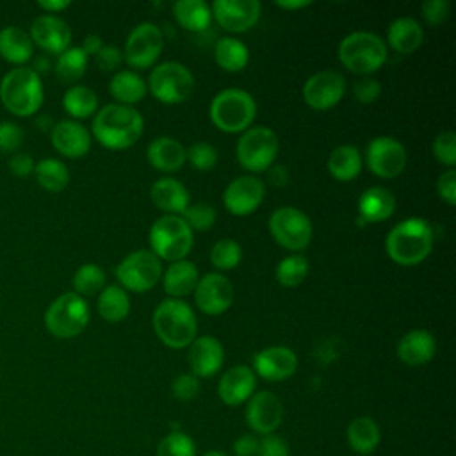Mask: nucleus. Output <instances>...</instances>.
I'll return each mask as SVG.
<instances>
[{"label":"nucleus","instance_id":"nucleus-36","mask_svg":"<svg viewBox=\"0 0 456 456\" xmlns=\"http://www.w3.org/2000/svg\"><path fill=\"white\" fill-rule=\"evenodd\" d=\"M214 59L223 69L235 73L246 68L249 61V50L237 37L224 36V37H219L214 46Z\"/></svg>","mask_w":456,"mask_h":456},{"label":"nucleus","instance_id":"nucleus-50","mask_svg":"<svg viewBox=\"0 0 456 456\" xmlns=\"http://www.w3.org/2000/svg\"><path fill=\"white\" fill-rule=\"evenodd\" d=\"M422 18L428 25H440L449 16V2L447 0H426L420 7Z\"/></svg>","mask_w":456,"mask_h":456},{"label":"nucleus","instance_id":"nucleus-53","mask_svg":"<svg viewBox=\"0 0 456 456\" xmlns=\"http://www.w3.org/2000/svg\"><path fill=\"white\" fill-rule=\"evenodd\" d=\"M436 192L447 205H456V169L449 167L436 180Z\"/></svg>","mask_w":456,"mask_h":456},{"label":"nucleus","instance_id":"nucleus-57","mask_svg":"<svg viewBox=\"0 0 456 456\" xmlns=\"http://www.w3.org/2000/svg\"><path fill=\"white\" fill-rule=\"evenodd\" d=\"M102 46H103V41H102L100 36H96V34H87V36L84 37L80 48L86 52V55H96Z\"/></svg>","mask_w":456,"mask_h":456},{"label":"nucleus","instance_id":"nucleus-38","mask_svg":"<svg viewBox=\"0 0 456 456\" xmlns=\"http://www.w3.org/2000/svg\"><path fill=\"white\" fill-rule=\"evenodd\" d=\"M62 107L73 118L84 119V118H89L91 114H96L98 96L87 86H71L66 89L62 96Z\"/></svg>","mask_w":456,"mask_h":456},{"label":"nucleus","instance_id":"nucleus-12","mask_svg":"<svg viewBox=\"0 0 456 456\" xmlns=\"http://www.w3.org/2000/svg\"><path fill=\"white\" fill-rule=\"evenodd\" d=\"M269 232L273 239L285 249H305L314 235L310 217L296 207H280L269 217Z\"/></svg>","mask_w":456,"mask_h":456},{"label":"nucleus","instance_id":"nucleus-8","mask_svg":"<svg viewBox=\"0 0 456 456\" xmlns=\"http://www.w3.org/2000/svg\"><path fill=\"white\" fill-rule=\"evenodd\" d=\"M89 322V305L77 292L55 297L45 312V326L57 338H71L84 331Z\"/></svg>","mask_w":456,"mask_h":456},{"label":"nucleus","instance_id":"nucleus-40","mask_svg":"<svg viewBox=\"0 0 456 456\" xmlns=\"http://www.w3.org/2000/svg\"><path fill=\"white\" fill-rule=\"evenodd\" d=\"M87 68V55L80 46H69L59 53L55 62V75L64 84L77 82Z\"/></svg>","mask_w":456,"mask_h":456},{"label":"nucleus","instance_id":"nucleus-10","mask_svg":"<svg viewBox=\"0 0 456 456\" xmlns=\"http://www.w3.org/2000/svg\"><path fill=\"white\" fill-rule=\"evenodd\" d=\"M235 155L244 169L253 173L267 171L278 155V137L269 126H249L239 137Z\"/></svg>","mask_w":456,"mask_h":456},{"label":"nucleus","instance_id":"nucleus-35","mask_svg":"<svg viewBox=\"0 0 456 456\" xmlns=\"http://www.w3.org/2000/svg\"><path fill=\"white\" fill-rule=\"evenodd\" d=\"M173 14L191 32H201L212 21L210 5L205 0H178L173 4Z\"/></svg>","mask_w":456,"mask_h":456},{"label":"nucleus","instance_id":"nucleus-25","mask_svg":"<svg viewBox=\"0 0 456 456\" xmlns=\"http://www.w3.org/2000/svg\"><path fill=\"white\" fill-rule=\"evenodd\" d=\"M436 353V340L426 330H410L397 342V356L410 367L428 363Z\"/></svg>","mask_w":456,"mask_h":456},{"label":"nucleus","instance_id":"nucleus-27","mask_svg":"<svg viewBox=\"0 0 456 456\" xmlns=\"http://www.w3.org/2000/svg\"><path fill=\"white\" fill-rule=\"evenodd\" d=\"M150 198L157 208L175 216L183 214L189 205L187 187L173 176H162L155 180L150 189Z\"/></svg>","mask_w":456,"mask_h":456},{"label":"nucleus","instance_id":"nucleus-15","mask_svg":"<svg viewBox=\"0 0 456 456\" xmlns=\"http://www.w3.org/2000/svg\"><path fill=\"white\" fill-rule=\"evenodd\" d=\"M192 292L196 306L207 315H221L233 303V285L221 273L203 274Z\"/></svg>","mask_w":456,"mask_h":456},{"label":"nucleus","instance_id":"nucleus-41","mask_svg":"<svg viewBox=\"0 0 456 456\" xmlns=\"http://www.w3.org/2000/svg\"><path fill=\"white\" fill-rule=\"evenodd\" d=\"M308 260L299 255V253H292L285 258H281L276 265V280L280 285L292 289L297 287L308 274Z\"/></svg>","mask_w":456,"mask_h":456},{"label":"nucleus","instance_id":"nucleus-34","mask_svg":"<svg viewBox=\"0 0 456 456\" xmlns=\"http://www.w3.org/2000/svg\"><path fill=\"white\" fill-rule=\"evenodd\" d=\"M381 440L379 426L370 417H356L347 426V442L351 449L362 456L370 454Z\"/></svg>","mask_w":456,"mask_h":456},{"label":"nucleus","instance_id":"nucleus-49","mask_svg":"<svg viewBox=\"0 0 456 456\" xmlns=\"http://www.w3.org/2000/svg\"><path fill=\"white\" fill-rule=\"evenodd\" d=\"M23 141V130L12 121L0 123V151L12 153L20 148Z\"/></svg>","mask_w":456,"mask_h":456},{"label":"nucleus","instance_id":"nucleus-7","mask_svg":"<svg viewBox=\"0 0 456 456\" xmlns=\"http://www.w3.org/2000/svg\"><path fill=\"white\" fill-rule=\"evenodd\" d=\"M148 239H150L151 251L160 260H167V262H176L185 258L194 242L192 230L189 228L185 219L175 214H166L155 219L150 228Z\"/></svg>","mask_w":456,"mask_h":456},{"label":"nucleus","instance_id":"nucleus-37","mask_svg":"<svg viewBox=\"0 0 456 456\" xmlns=\"http://www.w3.org/2000/svg\"><path fill=\"white\" fill-rule=\"evenodd\" d=\"M98 312L109 322L123 321L130 312V297L119 285H105L98 296Z\"/></svg>","mask_w":456,"mask_h":456},{"label":"nucleus","instance_id":"nucleus-9","mask_svg":"<svg viewBox=\"0 0 456 456\" xmlns=\"http://www.w3.org/2000/svg\"><path fill=\"white\" fill-rule=\"evenodd\" d=\"M146 87L162 103H182L194 91V75L185 64L166 61L151 69Z\"/></svg>","mask_w":456,"mask_h":456},{"label":"nucleus","instance_id":"nucleus-21","mask_svg":"<svg viewBox=\"0 0 456 456\" xmlns=\"http://www.w3.org/2000/svg\"><path fill=\"white\" fill-rule=\"evenodd\" d=\"M30 39L39 48L50 53H62L69 48L71 28L69 25L55 14H41L30 25Z\"/></svg>","mask_w":456,"mask_h":456},{"label":"nucleus","instance_id":"nucleus-26","mask_svg":"<svg viewBox=\"0 0 456 456\" xmlns=\"http://www.w3.org/2000/svg\"><path fill=\"white\" fill-rule=\"evenodd\" d=\"M395 210V196L387 187H369L358 198V223H379Z\"/></svg>","mask_w":456,"mask_h":456},{"label":"nucleus","instance_id":"nucleus-17","mask_svg":"<svg viewBox=\"0 0 456 456\" xmlns=\"http://www.w3.org/2000/svg\"><path fill=\"white\" fill-rule=\"evenodd\" d=\"M265 196L264 182L255 175H242L232 180L223 191V203L233 216L255 212Z\"/></svg>","mask_w":456,"mask_h":456},{"label":"nucleus","instance_id":"nucleus-56","mask_svg":"<svg viewBox=\"0 0 456 456\" xmlns=\"http://www.w3.org/2000/svg\"><path fill=\"white\" fill-rule=\"evenodd\" d=\"M258 452V438L255 435H240L233 442L235 456H256Z\"/></svg>","mask_w":456,"mask_h":456},{"label":"nucleus","instance_id":"nucleus-39","mask_svg":"<svg viewBox=\"0 0 456 456\" xmlns=\"http://www.w3.org/2000/svg\"><path fill=\"white\" fill-rule=\"evenodd\" d=\"M37 183L50 192H61L69 183V171L64 162L57 159H41L34 166Z\"/></svg>","mask_w":456,"mask_h":456},{"label":"nucleus","instance_id":"nucleus-43","mask_svg":"<svg viewBox=\"0 0 456 456\" xmlns=\"http://www.w3.org/2000/svg\"><path fill=\"white\" fill-rule=\"evenodd\" d=\"M242 248L235 239H219L210 249V262L219 271H228L239 265Z\"/></svg>","mask_w":456,"mask_h":456},{"label":"nucleus","instance_id":"nucleus-42","mask_svg":"<svg viewBox=\"0 0 456 456\" xmlns=\"http://www.w3.org/2000/svg\"><path fill=\"white\" fill-rule=\"evenodd\" d=\"M73 287L78 296H93L105 287V273L96 264H82L73 274Z\"/></svg>","mask_w":456,"mask_h":456},{"label":"nucleus","instance_id":"nucleus-4","mask_svg":"<svg viewBox=\"0 0 456 456\" xmlns=\"http://www.w3.org/2000/svg\"><path fill=\"white\" fill-rule=\"evenodd\" d=\"M43 82L34 68L18 66L7 71L0 82L2 105L14 116L28 118L43 105Z\"/></svg>","mask_w":456,"mask_h":456},{"label":"nucleus","instance_id":"nucleus-18","mask_svg":"<svg viewBox=\"0 0 456 456\" xmlns=\"http://www.w3.org/2000/svg\"><path fill=\"white\" fill-rule=\"evenodd\" d=\"M283 420V404L280 397L269 390L255 392L248 399L246 422L258 435L274 433Z\"/></svg>","mask_w":456,"mask_h":456},{"label":"nucleus","instance_id":"nucleus-54","mask_svg":"<svg viewBox=\"0 0 456 456\" xmlns=\"http://www.w3.org/2000/svg\"><path fill=\"white\" fill-rule=\"evenodd\" d=\"M121 61H123V52L112 45L102 46L100 52L94 55V62L102 71H112L121 64Z\"/></svg>","mask_w":456,"mask_h":456},{"label":"nucleus","instance_id":"nucleus-1","mask_svg":"<svg viewBox=\"0 0 456 456\" xmlns=\"http://www.w3.org/2000/svg\"><path fill=\"white\" fill-rule=\"evenodd\" d=\"M93 135L109 150L134 146L144 130L142 114L130 105L107 103L93 118Z\"/></svg>","mask_w":456,"mask_h":456},{"label":"nucleus","instance_id":"nucleus-58","mask_svg":"<svg viewBox=\"0 0 456 456\" xmlns=\"http://www.w3.org/2000/svg\"><path fill=\"white\" fill-rule=\"evenodd\" d=\"M69 0H39L37 5L41 9H45L48 14H55L59 11H64L66 7H69Z\"/></svg>","mask_w":456,"mask_h":456},{"label":"nucleus","instance_id":"nucleus-44","mask_svg":"<svg viewBox=\"0 0 456 456\" xmlns=\"http://www.w3.org/2000/svg\"><path fill=\"white\" fill-rule=\"evenodd\" d=\"M157 456H196V445L183 431H171L160 440Z\"/></svg>","mask_w":456,"mask_h":456},{"label":"nucleus","instance_id":"nucleus-16","mask_svg":"<svg viewBox=\"0 0 456 456\" xmlns=\"http://www.w3.org/2000/svg\"><path fill=\"white\" fill-rule=\"evenodd\" d=\"M346 93V78L335 69H322L310 75L303 86L305 102L315 110L337 105Z\"/></svg>","mask_w":456,"mask_h":456},{"label":"nucleus","instance_id":"nucleus-13","mask_svg":"<svg viewBox=\"0 0 456 456\" xmlns=\"http://www.w3.org/2000/svg\"><path fill=\"white\" fill-rule=\"evenodd\" d=\"M162 48H164L162 30L151 21H142L130 30L123 48V61H126L128 66L137 69L150 68L157 62Z\"/></svg>","mask_w":456,"mask_h":456},{"label":"nucleus","instance_id":"nucleus-45","mask_svg":"<svg viewBox=\"0 0 456 456\" xmlns=\"http://www.w3.org/2000/svg\"><path fill=\"white\" fill-rule=\"evenodd\" d=\"M182 217L185 219V223L189 224L191 230L207 232L216 221V208L205 201H198L192 205L189 203L187 208L183 210Z\"/></svg>","mask_w":456,"mask_h":456},{"label":"nucleus","instance_id":"nucleus-23","mask_svg":"<svg viewBox=\"0 0 456 456\" xmlns=\"http://www.w3.org/2000/svg\"><path fill=\"white\" fill-rule=\"evenodd\" d=\"M50 139L53 148L69 159L84 157L91 148V134L89 130L73 119H62L52 126Z\"/></svg>","mask_w":456,"mask_h":456},{"label":"nucleus","instance_id":"nucleus-3","mask_svg":"<svg viewBox=\"0 0 456 456\" xmlns=\"http://www.w3.org/2000/svg\"><path fill=\"white\" fill-rule=\"evenodd\" d=\"M151 322L160 342L171 349L189 347L198 337L196 314L182 299H162L153 310Z\"/></svg>","mask_w":456,"mask_h":456},{"label":"nucleus","instance_id":"nucleus-24","mask_svg":"<svg viewBox=\"0 0 456 456\" xmlns=\"http://www.w3.org/2000/svg\"><path fill=\"white\" fill-rule=\"evenodd\" d=\"M255 387L256 376L253 369L248 365H233L221 376L217 394L224 404L239 406L255 394Z\"/></svg>","mask_w":456,"mask_h":456},{"label":"nucleus","instance_id":"nucleus-55","mask_svg":"<svg viewBox=\"0 0 456 456\" xmlns=\"http://www.w3.org/2000/svg\"><path fill=\"white\" fill-rule=\"evenodd\" d=\"M34 159L30 153H14L9 162H7V167L9 171L14 175V176H20V178H25L28 176L30 173H34Z\"/></svg>","mask_w":456,"mask_h":456},{"label":"nucleus","instance_id":"nucleus-29","mask_svg":"<svg viewBox=\"0 0 456 456\" xmlns=\"http://www.w3.org/2000/svg\"><path fill=\"white\" fill-rule=\"evenodd\" d=\"M200 280V273L194 262L182 258L176 262H171L169 267L162 274L164 290L169 297H183L191 294Z\"/></svg>","mask_w":456,"mask_h":456},{"label":"nucleus","instance_id":"nucleus-46","mask_svg":"<svg viewBox=\"0 0 456 456\" xmlns=\"http://www.w3.org/2000/svg\"><path fill=\"white\" fill-rule=\"evenodd\" d=\"M185 151H187V160L198 171H208L217 164V150L205 141L192 142Z\"/></svg>","mask_w":456,"mask_h":456},{"label":"nucleus","instance_id":"nucleus-20","mask_svg":"<svg viewBox=\"0 0 456 456\" xmlns=\"http://www.w3.org/2000/svg\"><path fill=\"white\" fill-rule=\"evenodd\" d=\"M296 369L297 356L285 346H271L253 356V372L265 381H283L290 378Z\"/></svg>","mask_w":456,"mask_h":456},{"label":"nucleus","instance_id":"nucleus-32","mask_svg":"<svg viewBox=\"0 0 456 456\" xmlns=\"http://www.w3.org/2000/svg\"><path fill=\"white\" fill-rule=\"evenodd\" d=\"M328 171L340 182L354 180L362 171V155L353 144H340L331 150L328 157Z\"/></svg>","mask_w":456,"mask_h":456},{"label":"nucleus","instance_id":"nucleus-28","mask_svg":"<svg viewBox=\"0 0 456 456\" xmlns=\"http://www.w3.org/2000/svg\"><path fill=\"white\" fill-rule=\"evenodd\" d=\"M148 160L150 164L164 173H173L178 171L185 160H187V151L183 148V144L169 135H162L157 137L150 142L148 146Z\"/></svg>","mask_w":456,"mask_h":456},{"label":"nucleus","instance_id":"nucleus-47","mask_svg":"<svg viewBox=\"0 0 456 456\" xmlns=\"http://www.w3.org/2000/svg\"><path fill=\"white\" fill-rule=\"evenodd\" d=\"M433 153L438 162L452 167L456 164V134L454 130L440 132L433 141Z\"/></svg>","mask_w":456,"mask_h":456},{"label":"nucleus","instance_id":"nucleus-48","mask_svg":"<svg viewBox=\"0 0 456 456\" xmlns=\"http://www.w3.org/2000/svg\"><path fill=\"white\" fill-rule=\"evenodd\" d=\"M171 392L178 401H191L200 392V381L191 372L178 374L171 383Z\"/></svg>","mask_w":456,"mask_h":456},{"label":"nucleus","instance_id":"nucleus-51","mask_svg":"<svg viewBox=\"0 0 456 456\" xmlns=\"http://www.w3.org/2000/svg\"><path fill=\"white\" fill-rule=\"evenodd\" d=\"M353 93L360 103H372L381 94V84L372 77H363L358 82H354Z\"/></svg>","mask_w":456,"mask_h":456},{"label":"nucleus","instance_id":"nucleus-33","mask_svg":"<svg viewBox=\"0 0 456 456\" xmlns=\"http://www.w3.org/2000/svg\"><path fill=\"white\" fill-rule=\"evenodd\" d=\"M109 93L114 96V100H118V103L132 107L146 94V82L139 73L121 69L112 75L109 82Z\"/></svg>","mask_w":456,"mask_h":456},{"label":"nucleus","instance_id":"nucleus-6","mask_svg":"<svg viewBox=\"0 0 456 456\" xmlns=\"http://www.w3.org/2000/svg\"><path fill=\"white\" fill-rule=\"evenodd\" d=\"M387 43L369 30L351 32L338 45V61L358 75H369L379 69L387 62Z\"/></svg>","mask_w":456,"mask_h":456},{"label":"nucleus","instance_id":"nucleus-19","mask_svg":"<svg viewBox=\"0 0 456 456\" xmlns=\"http://www.w3.org/2000/svg\"><path fill=\"white\" fill-rule=\"evenodd\" d=\"M210 11L224 30L246 32L258 21L262 5L258 0H214Z\"/></svg>","mask_w":456,"mask_h":456},{"label":"nucleus","instance_id":"nucleus-14","mask_svg":"<svg viewBox=\"0 0 456 456\" xmlns=\"http://www.w3.org/2000/svg\"><path fill=\"white\" fill-rule=\"evenodd\" d=\"M365 162L376 176L395 178L404 171L406 148L395 137H374L365 148Z\"/></svg>","mask_w":456,"mask_h":456},{"label":"nucleus","instance_id":"nucleus-2","mask_svg":"<svg viewBox=\"0 0 456 456\" xmlns=\"http://www.w3.org/2000/svg\"><path fill=\"white\" fill-rule=\"evenodd\" d=\"M435 235L431 224L422 217L399 221L387 235L385 248L388 256L399 265H415L428 258L433 249Z\"/></svg>","mask_w":456,"mask_h":456},{"label":"nucleus","instance_id":"nucleus-5","mask_svg":"<svg viewBox=\"0 0 456 456\" xmlns=\"http://www.w3.org/2000/svg\"><path fill=\"white\" fill-rule=\"evenodd\" d=\"M210 121L228 134L244 132L251 126L256 116L255 98L239 87H228L219 91L208 107Z\"/></svg>","mask_w":456,"mask_h":456},{"label":"nucleus","instance_id":"nucleus-31","mask_svg":"<svg viewBox=\"0 0 456 456\" xmlns=\"http://www.w3.org/2000/svg\"><path fill=\"white\" fill-rule=\"evenodd\" d=\"M387 41L397 53H411L422 45L424 28L417 20L401 16L388 25Z\"/></svg>","mask_w":456,"mask_h":456},{"label":"nucleus","instance_id":"nucleus-59","mask_svg":"<svg viewBox=\"0 0 456 456\" xmlns=\"http://www.w3.org/2000/svg\"><path fill=\"white\" fill-rule=\"evenodd\" d=\"M278 7L281 9H303V7H308L312 2L310 0H278L274 2Z\"/></svg>","mask_w":456,"mask_h":456},{"label":"nucleus","instance_id":"nucleus-52","mask_svg":"<svg viewBox=\"0 0 456 456\" xmlns=\"http://www.w3.org/2000/svg\"><path fill=\"white\" fill-rule=\"evenodd\" d=\"M256 456H289V445L281 436H278L274 433L264 435L258 440Z\"/></svg>","mask_w":456,"mask_h":456},{"label":"nucleus","instance_id":"nucleus-11","mask_svg":"<svg viewBox=\"0 0 456 456\" xmlns=\"http://www.w3.org/2000/svg\"><path fill=\"white\" fill-rule=\"evenodd\" d=\"M162 276V262L151 249L128 253L116 267L119 287L132 292H146L157 285Z\"/></svg>","mask_w":456,"mask_h":456},{"label":"nucleus","instance_id":"nucleus-30","mask_svg":"<svg viewBox=\"0 0 456 456\" xmlns=\"http://www.w3.org/2000/svg\"><path fill=\"white\" fill-rule=\"evenodd\" d=\"M34 53V43L30 36L16 27L7 25L0 28V57L11 64L23 66Z\"/></svg>","mask_w":456,"mask_h":456},{"label":"nucleus","instance_id":"nucleus-60","mask_svg":"<svg viewBox=\"0 0 456 456\" xmlns=\"http://www.w3.org/2000/svg\"><path fill=\"white\" fill-rule=\"evenodd\" d=\"M201 456H228V454H226V452H223V451L212 449V451H207V452H203Z\"/></svg>","mask_w":456,"mask_h":456},{"label":"nucleus","instance_id":"nucleus-22","mask_svg":"<svg viewBox=\"0 0 456 456\" xmlns=\"http://www.w3.org/2000/svg\"><path fill=\"white\" fill-rule=\"evenodd\" d=\"M187 362L191 367V374L196 378H210L214 376L224 362L223 344L210 335L196 337L187 351Z\"/></svg>","mask_w":456,"mask_h":456}]
</instances>
